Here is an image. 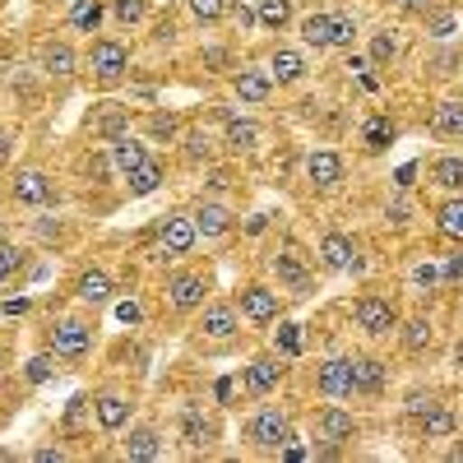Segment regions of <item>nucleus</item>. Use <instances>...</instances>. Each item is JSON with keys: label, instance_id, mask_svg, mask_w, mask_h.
<instances>
[{"label": "nucleus", "instance_id": "f257e3e1", "mask_svg": "<svg viewBox=\"0 0 463 463\" xmlns=\"http://www.w3.org/2000/svg\"><path fill=\"white\" fill-rule=\"evenodd\" d=\"M246 440H250L255 449H264V454H279L283 445H292V440H297L292 417H288V412H279V408H260V412L250 417V427H246Z\"/></svg>", "mask_w": 463, "mask_h": 463}, {"label": "nucleus", "instance_id": "f03ea898", "mask_svg": "<svg viewBox=\"0 0 463 463\" xmlns=\"http://www.w3.org/2000/svg\"><path fill=\"white\" fill-rule=\"evenodd\" d=\"M353 316H357V329H366L371 338H384V334H394L399 329V311H394V301L390 297H362L353 306Z\"/></svg>", "mask_w": 463, "mask_h": 463}, {"label": "nucleus", "instance_id": "7ed1b4c3", "mask_svg": "<svg viewBox=\"0 0 463 463\" xmlns=\"http://www.w3.org/2000/svg\"><path fill=\"white\" fill-rule=\"evenodd\" d=\"M204 292H209V279L195 274V269H181V274L167 279V301H172V311H181V316L204 311Z\"/></svg>", "mask_w": 463, "mask_h": 463}, {"label": "nucleus", "instance_id": "20e7f679", "mask_svg": "<svg viewBox=\"0 0 463 463\" xmlns=\"http://www.w3.org/2000/svg\"><path fill=\"white\" fill-rule=\"evenodd\" d=\"M126 70H130V47L116 43V37H98L93 43V80L116 84V80H126Z\"/></svg>", "mask_w": 463, "mask_h": 463}, {"label": "nucleus", "instance_id": "39448f33", "mask_svg": "<svg viewBox=\"0 0 463 463\" xmlns=\"http://www.w3.org/2000/svg\"><path fill=\"white\" fill-rule=\"evenodd\" d=\"M195 241H200L195 218H185V213H167V218L158 222V246H163V255L181 260V255L195 250Z\"/></svg>", "mask_w": 463, "mask_h": 463}, {"label": "nucleus", "instance_id": "423d86ee", "mask_svg": "<svg viewBox=\"0 0 463 463\" xmlns=\"http://www.w3.org/2000/svg\"><path fill=\"white\" fill-rule=\"evenodd\" d=\"M89 347H93V325H84V320H61L52 329V353L65 357V362L89 357Z\"/></svg>", "mask_w": 463, "mask_h": 463}, {"label": "nucleus", "instance_id": "0eeeda50", "mask_svg": "<svg viewBox=\"0 0 463 463\" xmlns=\"http://www.w3.org/2000/svg\"><path fill=\"white\" fill-rule=\"evenodd\" d=\"M316 390L325 399H347L357 394V380H353V357H329L316 366Z\"/></svg>", "mask_w": 463, "mask_h": 463}, {"label": "nucleus", "instance_id": "6e6552de", "mask_svg": "<svg viewBox=\"0 0 463 463\" xmlns=\"http://www.w3.org/2000/svg\"><path fill=\"white\" fill-rule=\"evenodd\" d=\"M237 311H241L250 325H274V320H279V311H283V301H279V292H274V288L250 283V288H241V297H237Z\"/></svg>", "mask_w": 463, "mask_h": 463}, {"label": "nucleus", "instance_id": "1a4fd4ad", "mask_svg": "<svg viewBox=\"0 0 463 463\" xmlns=\"http://www.w3.org/2000/svg\"><path fill=\"white\" fill-rule=\"evenodd\" d=\"M14 200L28 204V209H47V204H56V181H52L47 172L28 167V172H19V181H14Z\"/></svg>", "mask_w": 463, "mask_h": 463}, {"label": "nucleus", "instance_id": "9d476101", "mask_svg": "<svg viewBox=\"0 0 463 463\" xmlns=\"http://www.w3.org/2000/svg\"><path fill=\"white\" fill-rule=\"evenodd\" d=\"M200 329H204V338H213V343H227V338H237V329H241V311H237V306H227V301H218V306H204Z\"/></svg>", "mask_w": 463, "mask_h": 463}, {"label": "nucleus", "instance_id": "9b49d317", "mask_svg": "<svg viewBox=\"0 0 463 463\" xmlns=\"http://www.w3.org/2000/svg\"><path fill=\"white\" fill-rule=\"evenodd\" d=\"M306 181H311L316 190H334L343 181V158L334 148H316L311 158H306Z\"/></svg>", "mask_w": 463, "mask_h": 463}, {"label": "nucleus", "instance_id": "f8f14e48", "mask_svg": "<svg viewBox=\"0 0 463 463\" xmlns=\"http://www.w3.org/2000/svg\"><path fill=\"white\" fill-rule=\"evenodd\" d=\"M181 440H185L190 449H213V440H218L213 417H204L200 408H185V412H181Z\"/></svg>", "mask_w": 463, "mask_h": 463}, {"label": "nucleus", "instance_id": "ddd939ff", "mask_svg": "<svg viewBox=\"0 0 463 463\" xmlns=\"http://www.w3.org/2000/svg\"><path fill=\"white\" fill-rule=\"evenodd\" d=\"M320 260H325V269H362V260H357V241L353 237H343V232H329V237L320 241Z\"/></svg>", "mask_w": 463, "mask_h": 463}, {"label": "nucleus", "instance_id": "4468645a", "mask_svg": "<svg viewBox=\"0 0 463 463\" xmlns=\"http://www.w3.org/2000/svg\"><path fill=\"white\" fill-rule=\"evenodd\" d=\"M279 380H283V357H279V353H274V357H255V362L246 366V390H250V394H274Z\"/></svg>", "mask_w": 463, "mask_h": 463}, {"label": "nucleus", "instance_id": "2eb2a0df", "mask_svg": "<svg viewBox=\"0 0 463 463\" xmlns=\"http://www.w3.org/2000/svg\"><path fill=\"white\" fill-rule=\"evenodd\" d=\"M316 431H320L325 445H347L357 436V421H353V412H343V408H325L316 417Z\"/></svg>", "mask_w": 463, "mask_h": 463}, {"label": "nucleus", "instance_id": "dca6fc26", "mask_svg": "<svg viewBox=\"0 0 463 463\" xmlns=\"http://www.w3.org/2000/svg\"><path fill=\"white\" fill-rule=\"evenodd\" d=\"M417 427H421V436H427V440H449L458 431V417L445 403H427V408L417 412Z\"/></svg>", "mask_w": 463, "mask_h": 463}, {"label": "nucleus", "instance_id": "f3484780", "mask_svg": "<svg viewBox=\"0 0 463 463\" xmlns=\"http://www.w3.org/2000/svg\"><path fill=\"white\" fill-rule=\"evenodd\" d=\"M269 80H274V84H297V80H306V56L292 52V47H279L274 56H269Z\"/></svg>", "mask_w": 463, "mask_h": 463}, {"label": "nucleus", "instance_id": "a211bd4d", "mask_svg": "<svg viewBox=\"0 0 463 463\" xmlns=\"http://www.w3.org/2000/svg\"><path fill=\"white\" fill-rule=\"evenodd\" d=\"M232 89H237V98L246 107H260V102H269V93H274V80H269L264 70H241L237 80H232Z\"/></svg>", "mask_w": 463, "mask_h": 463}, {"label": "nucleus", "instance_id": "6ab92c4d", "mask_svg": "<svg viewBox=\"0 0 463 463\" xmlns=\"http://www.w3.org/2000/svg\"><path fill=\"white\" fill-rule=\"evenodd\" d=\"M130 399H121V394H102L98 403H93V417H98V427L102 431H121L126 421H130Z\"/></svg>", "mask_w": 463, "mask_h": 463}, {"label": "nucleus", "instance_id": "aec40b11", "mask_svg": "<svg viewBox=\"0 0 463 463\" xmlns=\"http://www.w3.org/2000/svg\"><path fill=\"white\" fill-rule=\"evenodd\" d=\"M144 158H148V148H144L135 135H116V139H111V167L121 172V176H130Z\"/></svg>", "mask_w": 463, "mask_h": 463}, {"label": "nucleus", "instance_id": "412c9836", "mask_svg": "<svg viewBox=\"0 0 463 463\" xmlns=\"http://www.w3.org/2000/svg\"><path fill=\"white\" fill-rule=\"evenodd\" d=\"M301 43L316 47V52H329V47H334V14H325V10L306 14V19H301Z\"/></svg>", "mask_w": 463, "mask_h": 463}, {"label": "nucleus", "instance_id": "4be33fe9", "mask_svg": "<svg viewBox=\"0 0 463 463\" xmlns=\"http://www.w3.org/2000/svg\"><path fill=\"white\" fill-rule=\"evenodd\" d=\"M126 458L135 463H153V458H163V436L153 431V427H135L130 440H126Z\"/></svg>", "mask_w": 463, "mask_h": 463}, {"label": "nucleus", "instance_id": "5701e85b", "mask_svg": "<svg viewBox=\"0 0 463 463\" xmlns=\"http://www.w3.org/2000/svg\"><path fill=\"white\" fill-rule=\"evenodd\" d=\"M431 130L440 139H463V102L458 98H449V102H440L431 111Z\"/></svg>", "mask_w": 463, "mask_h": 463}, {"label": "nucleus", "instance_id": "b1692460", "mask_svg": "<svg viewBox=\"0 0 463 463\" xmlns=\"http://www.w3.org/2000/svg\"><path fill=\"white\" fill-rule=\"evenodd\" d=\"M74 65H80V56H74L70 43H47V47H43V70L52 74V80H70Z\"/></svg>", "mask_w": 463, "mask_h": 463}, {"label": "nucleus", "instance_id": "393cba45", "mask_svg": "<svg viewBox=\"0 0 463 463\" xmlns=\"http://www.w3.org/2000/svg\"><path fill=\"white\" fill-rule=\"evenodd\" d=\"M126 185H130V195H135V200L153 195V190L163 185V163H158V158H144V163L126 176Z\"/></svg>", "mask_w": 463, "mask_h": 463}, {"label": "nucleus", "instance_id": "a878e982", "mask_svg": "<svg viewBox=\"0 0 463 463\" xmlns=\"http://www.w3.org/2000/svg\"><path fill=\"white\" fill-rule=\"evenodd\" d=\"M190 218H195L200 237H209V241H213V237H227V232H232V213H227L222 204H200Z\"/></svg>", "mask_w": 463, "mask_h": 463}, {"label": "nucleus", "instance_id": "bb28decb", "mask_svg": "<svg viewBox=\"0 0 463 463\" xmlns=\"http://www.w3.org/2000/svg\"><path fill=\"white\" fill-rule=\"evenodd\" d=\"M222 144H227L232 153H250V148L260 144V126L246 121V116H232L227 130H222Z\"/></svg>", "mask_w": 463, "mask_h": 463}, {"label": "nucleus", "instance_id": "cd10ccee", "mask_svg": "<svg viewBox=\"0 0 463 463\" xmlns=\"http://www.w3.org/2000/svg\"><path fill=\"white\" fill-rule=\"evenodd\" d=\"M353 380H357V394H380L384 390V362L380 357H353Z\"/></svg>", "mask_w": 463, "mask_h": 463}, {"label": "nucleus", "instance_id": "c85d7f7f", "mask_svg": "<svg viewBox=\"0 0 463 463\" xmlns=\"http://www.w3.org/2000/svg\"><path fill=\"white\" fill-rule=\"evenodd\" d=\"M74 297H80L84 306H102L111 297V279L102 274V269H89V274H80V283H74Z\"/></svg>", "mask_w": 463, "mask_h": 463}, {"label": "nucleus", "instance_id": "c756f323", "mask_svg": "<svg viewBox=\"0 0 463 463\" xmlns=\"http://www.w3.org/2000/svg\"><path fill=\"white\" fill-rule=\"evenodd\" d=\"M436 227H440V237L463 241V190H458V195H449V200L436 209Z\"/></svg>", "mask_w": 463, "mask_h": 463}, {"label": "nucleus", "instance_id": "7c9ffc66", "mask_svg": "<svg viewBox=\"0 0 463 463\" xmlns=\"http://www.w3.org/2000/svg\"><path fill=\"white\" fill-rule=\"evenodd\" d=\"M431 181L440 190H449V195H458V190H463V158H458V153H445V158L431 163Z\"/></svg>", "mask_w": 463, "mask_h": 463}, {"label": "nucleus", "instance_id": "2f4dec72", "mask_svg": "<svg viewBox=\"0 0 463 463\" xmlns=\"http://www.w3.org/2000/svg\"><path fill=\"white\" fill-rule=\"evenodd\" d=\"M274 274H279V283H288L292 292H306V288H311V279H306V264L297 260V250L274 255Z\"/></svg>", "mask_w": 463, "mask_h": 463}, {"label": "nucleus", "instance_id": "473e14b6", "mask_svg": "<svg viewBox=\"0 0 463 463\" xmlns=\"http://www.w3.org/2000/svg\"><path fill=\"white\" fill-rule=\"evenodd\" d=\"M102 19H107L102 0H74V5H70V28H80V33H98Z\"/></svg>", "mask_w": 463, "mask_h": 463}, {"label": "nucleus", "instance_id": "72a5a7b5", "mask_svg": "<svg viewBox=\"0 0 463 463\" xmlns=\"http://www.w3.org/2000/svg\"><path fill=\"white\" fill-rule=\"evenodd\" d=\"M255 14H260V28L283 33L292 24V0H255Z\"/></svg>", "mask_w": 463, "mask_h": 463}, {"label": "nucleus", "instance_id": "f704fd0d", "mask_svg": "<svg viewBox=\"0 0 463 463\" xmlns=\"http://www.w3.org/2000/svg\"><path fill=\"white\" fill-rule=\"evenodd\" d=\"M399 338H403L408 353H427V347H431V320H408L399 329Z\"/></svg>", "mask_w": 463, "mask_h": 463}, {"label": "nucleus", "instance_id": "c9c22d12", "mask_svg": "<svg viewBox=\"0 0 463 463\" xmlns=\"http://www.w3.org/2000/svg\"><path fill=\"white\" fill-rule=\"evenodd\" d=\"M121 126H126V111L116 107V102H107V111L93 121V130H98V135H111V139H116V135H126Z\"/></svg>", "mask_w": 463, "mask_h": 463}, {"label": "nucleus", "instance_id": "e433bc0d", "mask_svg": "<svg viewBox=\"0 0 463 463\" xmlns=\"http://www.w3.org/2000/svg\"><path fill=\"white\" fill-rule=\"evenodd\" d=\"M274 353H279V357H297V353H301V325H283V329L274 334Z\"/></svg>", "mask_w": 463, "mask_h": 463}, {"label": "nucleus", "instance_id": "4c0bfd02", "mask_svg": "<svg viewBox=\"0 0 463 463\" xmlns=\"http://www.w3.org/2000/svg\"><path fill=\"white\" fill-rule=\"evenodd\" d=\"M185 5H190V14H195L200 24H218L227 14V0H185Z\"/></svg>", "mask_w": 463, "mask_h": 463}, {"label": "nucleus", "instance_id": "58836bf2", "mask_svg": "<svg viewBox=\"0 0 463 463\" xmlns=\"http://www.w3.org/2000/svg\"><path fill=\"white\" fill-rule=\"evenodd\" d=\"M111 14H116V19H121V24L130 28V24H139V19L148 14V0H116V5H111Z\"/></svg>", "mask_w": 463, "mask_h": 463}, {"label": "nucleus", "instance_id": "ea45409f", "mask_svg": "<svg viewBox=\"0 0 463 463\" xmlns=\"http://www.w3.org/2000/svg\"><path fill=\"white\" fill-rule=\"evenodd\" d=\"M56 375V362L47 357V353H37L33 362H28V384H47Z\"/></svg>", "mask_w": 463, "mask_h": 463}, {"label": "nucleus", "instance_id": "a19ab883", "mask_svg": "<svg viewBox=\"0 0 463 463\" xmlns=\"http://www.w3.org/2000/svg\"><path fill=\"white\" fill-rule=\"evenodd\" d=\"M357 37V19L353 14H334V47H353Z\"/></svg>", "mask_w": 463, "mask_h": 463}, {"label": "nucleus", "instance_id": "79ce46f5", "mask_svg": "<svg viewBox=\"0 0 463 463\" xmlns=\"http://www.w3.org/2000/svg\"><path fill=\"white\" fill-rule=\"evenodd\" d=\"M394 56H399V43H394L390 33H380L375 43H371V61H375V65H390Z\"/></svg>", "mask_w": 463, "mask_h": 463}, {"label": "nucleus", "instance_id": "37998d69", "mask_svg": "<svg viewBox=\"0 0 463 463\" xmlns=\"http://www.w3.org/2000/svg\"><path fill=\"white\" fill-rule=\"evenodd\" d=\"M362 139H366V148H375V153H380L384 144H390V139H394V126H390V121H371Z\"/></svg>", "mask_w": 463, "mask_h": 463}, {"label": "nucleus", "instance_id": "c03bdc74", "mask_svg": "<svg viewBox=\"0 0 463 463\" xmlns=\"http://www.w3.org/2000/svg\"><path fill=\"white\" fill-rule=\"evenodd\" d=\"M19 274V250L10 241H0V283H10Z\"/></svg>", "mask_w": 463, "mask_h": 463}, {"label": "nucleus", "instance_id": "a18cd8bd", "mask_svg": "<svg viewBox=\"0 0 463 463\" xmlns=\"http://www.w3.org/2000/svg\"><path fill=\"white\" fill-rule=\"evenodd\" d=\"M440 279H445V274H440V269H436L431 260H427V264H417V269H412V283H417V288H427V292H431V288H436Z\"/></svg>", "mask_w": 463, "mask_h": 463}, {"label": "nucleus", "instance_id": "49530a36", "mask_svg": "<svg viewBox=\"0 0 463 463\" xmlns=\"http://www.w3.org/2000/svg\"><path fill=\"white\" fill-rule=\"evenodd\" d=\"M148 130H153V139H172V135H176V116L158 111V116H153V121H148Z\"/></svg>", "mask_w": 463, "mask_h": 463}, {"label": "nucleus", "instance_id": "de8ad7c7", "mask_svg": "<svg viewBox=\"0 0 463 463\" xmlns=\"http://www.w3.org/2000/svg\"><path fill=\"white\" fill-rule=\"evenodd\" d=\"M33 311V301L28 297H10V301H0V316H10V320H19V316H28Z\"/></svg>", "mask_w": 463, "mask_h": 463}, {"label": "nucleus", "instance_id": "09e8293b", "mask_svg": "<svg viewBox=\"0 0 463 463\" xmlns=\"http://www.w3.org/2000/svg\"><path fill=\"white\" fill-rule=\"evenodd\" d=\"M185 153H190V158H209V139H204V130H195V135H185Z\"/></svg>", "mask_w": 463, "mask_h": 463}, {"label": "nucleus", "instance_id": "8fccbe9b", "mask_svg": "<svg viewBox=\"0 0 463 463\" xmlns=\"http://www.w3.org/2000/svg\"><path fill=\"white\" fill-rule=\"evenodd\" d=\"M116 320H121V325H139L144 320V306L139 301H121V306H116Z\"/></svg>", "mask_w": 463, "mask_h": 463}, {"label": "nucleus", "instance_id": "3c124183", "mask_svg": "<svg viewBox=\"0 0 463 463\" xmlns=\"http://www.w3.org/2000/svg\"><path fill=\"white\" fill-rule=\"evenodd\" d=\"M237 24H241V28H255V24H260L255 5H246V0H237Z\"/></svg>", "mask_w": 463, "mask_h": 463}, {"label": "nucleus", "instance_id": "603ef678", "mask_svg": "<svg viewBox=\"0 0 463 463\" xmlns=\"http://www.w3.org/2000/svg\"><path fill=\"white\" fill-rule=\"evenodd\" d=\"M37 463H65V449H33Z\"/></svg>", "mask_w": 463, "mask_h": 463}, {"label": "nucleus", "instance_id": "864d4df0", "mask_svg": "<svg viewBox=\"0 0 463 463\" xmlns=\"http://www.w3.org/2000/svg\"><path fill=\"white\" fill-rule=\"evenodd\" d=\"M10 144H14V139H10V130H0V167H5V163H10V153H14Z\"/></svg>", "mask_w": 463, "mask_h": 463}, {"label": "nucleus", "instance_id": "5fc2aeb1", "mask_svg": "<svg viewBox=\"0 0 463 463\" xmlns=\"http://www.w3.org/2000/svg\"><path fill=\"white\" fill-rule=\"evenodd\" d=\"M431 28H436V33H440V37H445V33H449V28H454V19H449V14H436V19H431Z\"/></svg>", "mask_w": 463, "mask_h": 463}, {"label": "nucleus", "instance_id": "6e6d98bb", "mask_svg": "<svg viewBox=\"0 0 463 463\" xmlns=\"http://www.w3.org/2000/svg\"><path fill=\"white\" fill-rule=\"evenodd\" d=\"M412 176H417V167L408 163V167H399V190H408L412 185Z\"/></svg>", "mask_w": 463, "mask_h": 463}, {"label": "nucleus", "instance_id": "4d7b16f0", "mask_svg": "<svg viewBox=\"0 0 463 463\" xmlns=\"http://www.w3.org/2000/svg\"><path fill=\"white\" fill-rule=\"evenodd\" d=\"M394 5H403V10H427L431 0H394Z\"/></svg>", "mask_w": 463, "mask_h": 463}, {"label": "nucleus", "instance_id": "13d9d810", "mask_svg": "<svg viewBox=\"0 0 463 463\" xmlns=\"http://www.w3.org/2000/svg\"><path fill=\"white\" fill-rule=\"evenodd\" d=\"M454 362H458V366H463V343H458V347H454Z\"/></svg>", "mask_w": 463, "mask_h": 463}, {"label": "nucleus", "instance_id": "bf43d9fd", "mask_svg": "<svg viewBox=\"0 0 463 463\" xmlns=\"http://www.w3.org/2000/svg\"><path fill=\"white\" fill-rule=\"evenodd\" d=\"M61 5H74V0H61Z\"/></svg>", "mask_w": 463, "mask_h": 463}, {"label": "nucleus", "instance_id": "052dcab7", "mask_svg": "<svg viewBox=\"0 0 463 463\" xmlns=\"http://www.w3.org/2000/svg\"><path fill=\"white\" fill-rule=\"evenodd\" d=\"M0 366H5V353H0Z\"/></svg>", "mask_w": 463, "mask_h": 463}]
</instances>
